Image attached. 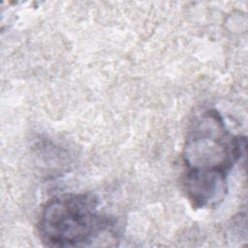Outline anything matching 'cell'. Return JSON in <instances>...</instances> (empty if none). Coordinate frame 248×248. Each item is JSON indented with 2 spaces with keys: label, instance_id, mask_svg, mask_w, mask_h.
Segmentation results:
<instances>
[{
  "label": "cell",
  "instance_id": "7a4b0ae2",
  "mask_svg": "<svg viewBox=\"0 0 248 248\" xmlns=\"http://www.w3.org/2000/svg\"><path fill=\"white\" fill-rule=\"evenodd\" d=\"M115 226L112 217L99 210L93 194H64L49 200L39 219V236L49 247L91 246Z\"/></svg>",
  "mask_w": 248,
  "mask_h": 248
},
{
  "label": "cell",
  "instance_id": "6da1fadb",
  "mask_svg": "<svg viewBox=\"0 0 248 248\" xmlns=\"http://www.w3.org/2000/svg\"><path fill=\"white\" fill-rule=\"evenodd\" d=\"M245 145V137L232 135L214 108L204 109L193 118L182 155V185L193 207H210L223 202L229 173L241 158Z\"/></svg>",
  "mask_w": 248,
  "mask_h": 248
}]
</instances>
